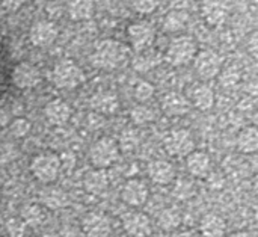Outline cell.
<instances>
[{
  "mask_svg": "<svg viewBox=\"0 0 258 237\" xmlns=\"http://www.w3.org/2000/svg\"><path fill=\"white\" fill-rule=\"evenodd\" d=\"M130 57L128 47L118 39H103L100 41L91 56V62L95 68L104 71L119 70L127 64Z\"/></svg>",
  "mask_w": 258,
  "mask_h": 237,
  "instance_id": "cell-1",
  "label": "cell"
},
{
  "mask_svg": "<svg viewBox=\"0 0 258 237\" xmlns=\"http://www.w3.org/2000/svg\"><path fill=\"white\" fill-rule=\"evenodd\" d=\"M29 171L38 183L51 185L59 179L62 171L60 156L53 151H42L30 160Z\"/></svg>",
  "mask_w": 258,
  "mask_h": 237,
  "instance_id": "cell-2",
  "label": "cell"
},
{
  "mask_svg": "<svg viewBox=\"0 0 258 237\" xmlns=\"http://www.w3.org/2000/svg\"><path fill=\"white\" fill-rule=\"evenodd\" d=\"M121 156V147L116 139L104 136L97 139L88 153L89 162L95 169H107L118 162Z\"/></svg>",
  "mask_w": 258,
  "mask_h": 237,
  "instance_id": "cell-3",
  "label": "cell"
},
{
  "mask_svg": "<svg viewBox=\"0 0 258 237\" xmlns=\"http://www.w3.org/2000/svg\"><path fill=\"white\" fill-rule=\"evenodd\" d=\"M198 53V44L197 41L189 35H178L175 36L165 53V59L172 67H183L190 64Z\"/></svg>",
  "mask_w": 258,
  "mask_h": 237,
  "instance_id": "cell-4",
  "label": "cell"
},
{
  "mask_svg": "<svg viewBox=\"0 0 258 237\" xmlns=\"http://www.w3.org/2000/svg\"><path fill=\"white\" fill-rule=\"evenodd\" d=\"M51 82L57 89H76L85 82V73L73 59H62L51 71Z\"/></svg>",
  "mask_w": 258,
  "mask_h": 237,
  "instance_id": "cell-5",
  "label": "cell"
},
{
  "mask_svg": "<svg viewBox=\"0 0 258 237\" xmlns=\"http://www.w3.org/2000/svg\"><path fill=\"white\" fill-rule=\"evenodd\" d=\"M194 62L195 73L203 80H212L222 73L224 59L215 50H201L197 53Z\"/></svg>",
  "mask_w": 258,
  "mask_h": 237,
  "instance_id": "cell-6",
  "label": "cell"
},
{
  "mask_svg": "<svg viewBox=\"0 0 258 237\" xmlns=\"http://www.w3.org/2000/svg\"><path fill=\"white\" fill-rule=\"evenodd\" d=\"M195 139L186 129H175L169 132L163 141L166 153L172 157H186L195 150Z\"/></svg>",
  "mask_w": 258,
  "mask_h": 237,
  "instance_id": "cell-7",
  "label": "cell"
},
{
  "mask_svg": "<svg viewBox=\"0 0 258 237\" xmlns=\"http://www.w3.org/2000/svg\"><path fill=\"white\" fill-rule=\"evenodd\" d=\"M127 36L132 48L136 53H139L151 48V45L156 41V30L147 21H136L127 27Z\"/></svg>",
  "mask_w": 258,
  "mask_h": 237,
  "instance_id": "cell-8",
  "label": "cell"
},
{
  "mask_svg": "<svg viewBox=\"0 0 258 237\" xmlns=\"http://www.w3.org/2000/svg\"><path fill=\"white\" fill-rule=\"evenodd\" d=\"M150 198V188L141 179H130L124 183L121 189V200L132 209H141L147 204Z\"/></svg>",
  "mask_w": 258,
  "mask_h": 237,
  "instance_id": "cell-9",
  "label": "cell"
},
{
  "mask_svg": "<svg viewBox=\"0 0 258 237\" xmlns=\"http://www.w3.org/2000/svg\"><path fill=\"white\" fill-rule=\"evenodd\" d=\"M59 36V29L53 21L48 20H38L32 24L29 30V39L32 45L38 48H45L54 44Z\"/></svg>",
  "mask_w": 258,
  "mask_h": 237,
  "instance_id": "cell-10",
  "label": "cell"
},
{
  "mask_svg": "<svg viewBox=\"0 0 258 237\" xmlns=\"http://www.w3.org/2000/svg\"><path fill=\"white\" fill-rule=\"evenodd\" d=\"M122 230L130 237H148L153 233V225L150 218L139 210H132L121 218Z\"/></svg>",
  "mask_w": 258,
  "mask_h": 237,
  "instance_id": "cell-11",
  "label": "cell"
},
{
  "mask_svg": "<svg viewBox=\"0 0 258 237\" xmlns=\"http://www.w3.org/2000/svg\"><path fill=\"white\" fill-rule=\"evenodd\" d=\"M82 231L86 237H110V218L103 212H89L82 219Z\"/></svg>",
  "mask_w": 258,
  "mask_h": 237,
  "instance_id": "cell-12",
  "label": "cell"
},
{
  "mask_svg": "<svg viewBox=\"0 0 258 237\" xmlns=\"http://www.w3.org/2000/svg\"><path fill=\"white\" fill-rule=\"evenodd\" d=\"M11 80L18 89H32L41 83V73L33 64L20 62L12 68Z\"/></svg>",
  "mask_w": 258,
  "mask_h": 237,
  "instance_id": "cell-13",
  "label": "cell"
},
{
  "mask_svg": "<svg viewBox=\"0 0 258 237\" xmlns=\"http://www.w3.org/2000/svg\"><path fill=\"white\" fill-rule=\"evenodd\" d=\"M228 11L225 0H201V15L212 27L221 26L228 17Z\"/></svg>",
  "mask_w": 258,
  "mask_h": 237,
  "instance_id": "cell-14",
  "label": "cell"
},
{
  "mask_svg": "<svg viewBox=\"0 0 258 237\" xmlns=\"http://www.w3.org/2000/svg\"><path fill=\"white\" fill-rule=\"evenodd\" d=\"M71 115H73L71 106L62 98H54V100L48 101L44 107L45 120L51 126H56V127L65 126L71 120Z\"/></svg>",
  "mask_w": 258,
  "mask_h": 237,
  "instance_id": "cell-15",
  "label": "cell"
},
{
  "mask_svg": "<svg viewBox=\"0 0 258 237\" xmlns=\"http://www.w3.org/2000/svg\"><path fill=\"white\" fill-rule=\"evenodd\" d=\"M186 169L190 177L203 180L207 179L212 171V162L210 156L206 151L194 150L190 154L186 156Z\"/></svg>",
  "mask_w": 258,
  "mask_h": 237,
  "instance_id": "cell-16",
  "label": "cell"
},
{
  "mask_svg": "<svg viewBox=\"0 0 258 237\" xmlns=\"http://www.w3.org/2000/svg\"><path fill=\"white\" fill-rule=\"evenodd\" d=\"M148 177L154 185L159 186H169L175 182L177 172L172 163H169L168 160H153L148 165Z\"/></svg>",
  "mask_w": 258,
  "mask_h": 237,
  "instance_id": "cell-17",
  "label": "cell"
},
{
  "mask_svg": "<svg viewBox=\"0 0 258 237\" xmlns=\"http://www.w3.org/2000/svg\"><path fill=\"white\" fill-rule=\"evenodd\" d=\"M160 107H162V112L166 116L177 118V116L186 115L189 112L190 104H189V100L183 94H180V92H168L162 98Z\"/></svg>",
  "mask_w": 258,
  "mask_h": 237,
  "instance_id": "cell-18",
  "label": "cell"
},
{
  "mask_svg": "<svg viewBox=\"0 0 258 237\" xmlns=\"http://www.w3.org/2000/svg\"><path fill=\"white\" fill-rule=\"evenodd\" d=\"M83 188L88 194L100 197L109 189V175L106 169H91L83 177Z\"/></svg>",
  "mask_w": 258,
  "mask_h": 237,
  "instance_id": "cell-19",
  "label": "cell"
},
{
  "mask_svg": "<svg viewBox=\"0 0 258 237\" xmlns=\"http://www.w3.org/2000/svg\"><path fill=\"white\" fill-rule=\"evenodd\" d=\"M198 230L203 237H224L227 233V222L216 213H207L201 218Z\"/></svg>",
  "mask_w": 258,
  "mask_h": 237,
  "instance_id": "cell-20",
  "label": "cell"
},
{
  "mask_svg": "<svg viewBox=\"0 0 258 237\" xmlns=\"http://www.w3.org/2000/svg\"><path fill=\"white\" fill-rule=\"evenodd\" d=\"M20 219L26 224V227L30 228H36L39 225H42L47 219V210L42 204H26L21 209L20 213Z\"/></svg>",
  "mask_w": 258,
  "mask_h": 237,
  "instance_id": "cell-21",
  "label": "cell"
},
{
  "mask_svg": "<svg viewBox=\"0 0 258 237\" xmlns=\"http://www.w3.org/2000/svg\"><path fill=\"white\" fill-rule=\"evenodd\" d=\"M95 14L94 0H70L68 15L73 21H86Z\"/></svg>",
  "mask_w": 258,
  "mask_h": 237,
  "instance_id": "cell-22",
  "label": "cell"
},
{
  "mask_svg": "<svg viewBox=\"0 0 258 237\" xmlns=\"http://www.w3.org/2000/svg\"><path fill=\"white\" fill-rule=\"evenodd\" d=\"M215 100H216L215 91L207 85H198L192 91L190 101L198 110H203V112L210 110L215 106Z\"/></svg>",
  "mask_w": 258,
  "mask_h": 237,
  "instance_id": "cell-23",
  "label": "cell"
},
{
  "mask_svg": "<svg viewBox=\"0 0 258 237\" xmlns=\"http://www.w3.org/2000/svg\"><path fill=\"white\" fill-rule=\"evenodd\" d=\"M181 222H183L181 212L175 207H166L157 216L159 228L166 231V233H174L175 230H178Z\"/></svg>",
  "mask_w": 258,
  "mask_h": 237,
  "instance_id": "cell-24",
  "label": "cell"
},
{
  "mask_svg": "<svg viewBox=\"0 0 258 237\" xmlns=\"http://www.w3.org/2000/svg\"><path fill=\"white\" fill-rule=\"evenodd\" d=\"M237 150L243 154H254L258 150V130L255 127H245L237 135Z\"/></svg>",
  "mask_w": 258,
  "mask_h": 237,
  "instance_id": "cell-25",
  "label": "cell"
},
{
  "mask_svg": "<svg viewBox=\"0 0 258 237\" xmlns=\"http://www.w3.org/2000/svg\"><path fill=\"white\" fill-rule=\"evenodd\" d=\"M189 23V14L181 9L169 11L163 18V30L168 33H177L186 29Z\"/></svg>",
  "mask_w": 258,
  "mask_h": 237,
  "instance_id": "cell-26",
  "label": "cell"
},
{
  "mask_svg": "<svg viewBox=\"0 0 258 237\" xmlns=\"http://www.w3.org/2000/svg\"><path fill=\"white\" fill-rule=\"evenodd\" d=\"M160 61H162V56H160L157 51L148 48V50L139 51V53L133 57L132 64H133V68H135L136 71L145 73V71H150V70H153L154 67H157V65L160 64Z\"/></svg>",
  "mask_w": 258,
  "mask_h": 237,
  "instance_id": "cell-27",
  "label": "cell"
},
{
  "mask_svg": "<svg viewBox=\"0 0 258 237\" xmlns=\"http://www.w3.org/2000/svg\"><path fill=\"white\" fill-rule=\"evenodd\" d=\"M92 107L100 113H115L118 110V97L112 92H98L91 100Z\"/></svg>",
  "mask_w": 258,
  "mask_h": 237,
  "instance_id": "cell-28",
  "label": "cell"
},
{
  "mask_svg": "<svg viewBox=\"0 0 258 237\" xmlns=\"http://www.w3.org/2000/svg\"><path fill=\"white\" fill-rule=\"evenodd\" d=\"M42 206L44 207H48V209H60L63 206H67V194H63L62 191L59 189H50V191H45L44 194V198H42Z\"/></svg>",
  "mask_w": 258,
  "mask_h": 237,
  "instance_id": "cell-29",
  "label": "cell"
},
{
  "mask_svg": "<svg viewBox=\"0 0 258 237\" xmlns=\"http://www.w3.org/2000/svg\"><path fill=\"white\" fill-rule=\"evenodd\" d=\"M130 116H132V121H133L135 124H138V126H145V124H150V123H153V121L156 120V112H154L151 107L141 104V106H138V107H135V109L132 110Z\"/></svg>",
  "mask_w": 258,
  "mask_h": 237,
  "instance_id": "cell-30",
  "label": "cell"
},
{
  "mask_svg": "<svg viewBox=\"0 0 258 237\" xmlns=\"http://www.w3.org/2000/svg\"><path fill=\"white\" fill-rule=\"evenodd\" d=\"M172 195L177 200H181V201H186V200L192 198L195 195V185H194V182H190L187 179H180L175 183V186H174Z\"/></svg>",
  "mask_w": 258,
  "mask_h": 237,
  "instance_id": "cell-31",
  "label": "cell"
},
{
  "mask_svg": "<svg viewBox=\"0 0 258 237\" xmlns=\"http://www.w3.org/2000/svg\"><path fill=\"white\" fill-rule=\"evenodd\" d=\"M154 94H156L154 85L150 83V82H145V80L139 82V83L135 86V89H133V95H135L136 101H139V103H147V101H150V100L154 97Z\"/></svg>",
  "mask_w": 258,
  "mask_h": 237,
  "instance_id": "cell-32",
  "label": "cell"
},
{
  "mask_svg": "<svg viewBox=\"0 0 258 237\" xmlns=\"http://www.w3.org/2000/svg\"><path fill=\"white\" fill-rule=\"evenodd\" d=\"M5 236L6 237H24L27 227L20 218H9L5 222Z\"/></svg>",
  "mask_w": 258,
  "mask_h": 237,
  "instance_id": "cell-33",
  "label": "cell"
},
{
  "mask_svg": "<svg viewBox=\"0 0 258 237\" xmlns=\"http://www.w3.org/2000/svg\"><path fill=\"white\" fill-rule=\"evenodd\" d=\"M32 129V124L26 118H15L9 124V133L14 138H26Z\"/></svg>",
  "mask_w": 258,
  "mask_h": 237,
  "instance_id": "cell-34",
  "label": "cell"
},
{
  "mask_svg": "<svg viewBox=\"0 0 258 237\" xmlns=\"http://www.w3.org/2000/svg\"><path fill=\"white\" fill-rule=\"evenodd\" d=\"M130 3H132V8L138 14L148 15V14H153L159 8L160 0H130Z\"/></svg>",
  "mask_w": 258,
  "mask_h": 237,
  "instance_id": "cell-35",
  "label": "cell"
},
{
  "mask_svg": "<svg viewBox=\"0 0 258 237\" xmlns=\"http://www.w3.org/2000/svg\"><path fill=\"white\" fill-rule=\"evenodd\" d=\"M219 76H221V85H224L227 88H233L239 82V79H240L239 73L234 71V70H227V71H224Z\"/></svg>",
  "mask_w": 258,
  "mask_h": 237,
  "instance_id": "cell-36",
  "label": "cell"
},
{
  "mask_svg": "<svg viewBox=\"0 0 258 237\" xmlns=\"http://www.w3.org/2000/svg\"><path fill=\"white\" fill-rule=\"evenodd\" d=\"M0 3H2V8H3L5 11H8V12H15V11H18V9H21V8L27 3V0H0Z\"/></svg>",
  "mask_w": 258,
  "mask_h": 237,
  "instance_id": "cell-37",
  "label": "cell"
},
{
  "mask_svg": "<svg viewBox=\"0 0 258 237\" xmlns=\"http://www.w3.org/2000/svg\"><path fill=\"white\" fill-rule=\"evenodd\" d=\"M248 48H249V51H251L254 56H257V33H252V36L249 38Z\"/></svg>",
  "mask_w": 258,
  "mask_h": 237,
  "instance_id": "cell-38",
  "label": "cell"
},
{
  "mask_svg": "<svg viewBox=\"0 0 258 237\" xmlns=\"http://www.w3.org/2000/svg\"><path fill=\"white\" fill-rule=\"evenodd\" d=\"M228 237H257L254 233H251V231H237V233H233V234H230Z\"/></svg>",
  "mask_w": 258,
  "mask_h": 237,
  "instance_id": "cell-39",
  "label": "cell"
},
{
  "mask_svg": "<svg viewBox=\"0 0 258 237\" xmlns=\"http://www.w3.org/2000/svg\"><path fill=\"white\" fill-rule=\"evenodd\" d=\"M8 159H9L8 151H2V150H0V166H2V165H5V163L8 162Z\"/></svg>",
  "mask_w": 258,
  "mask_h": 237,
  "instance_id": "cell-40",
  "label": "cell"
},
{
  "mask_svg": "<svg viewBox=\"0 0 258 237\" xmlns=\"http://www.w3.org/2000/svg\"><path fill=\"white\" fill-rule=\"evenodd\" d=\"M38 237H59L57 234H54V233H44V234H41V236Z\"/></svg>",
  "mask_w": 258,
  "mask_h": 237,
  "instance_id": "cell-41",
  "label": "cell"
},
{
  "mask_svg": "<svg viewBox=\"0 0 258 237\" xmlns=\"http://www.w3.org/2000/svg\"><path fill=\"white\" fill-rule=\"evenodd\" d=\"M165 237H181L180 234H175V233H168Z\"/></svg>",
  "mask_w": 258,
  "mask_h": 237,
  "instance_id": "cell-42",
  "label": "cell"
},
{
  "mask_svg": "<svg viewBox=\"0 0 258 237\" xmlns=\"http://www.w3.org/2000/svg\"><path fill=\"white\" fill-rule=\"evenodd\" d=\"M0 237H3V233H2V231H0Z\"/></svg>",
  "mask_w": 258,
  "mask_h": 237,
  "instance_id": "cell-43",
  "label": "cell"
},
{
  "mask_svg": "<svg viewBox=\"0 0 258 237\" xmlns=\"http://www.w3.org/2000/svg\"><path fill=\"white\" fill-rule=\"evenodd\" d=\"M0 200H2V195H0Z\"/></svg>",
  "mask_w": 258,
  "mask_h": 237,
  "instance_id": "cell-44",
  "label": "cell"
}]
</instances>
